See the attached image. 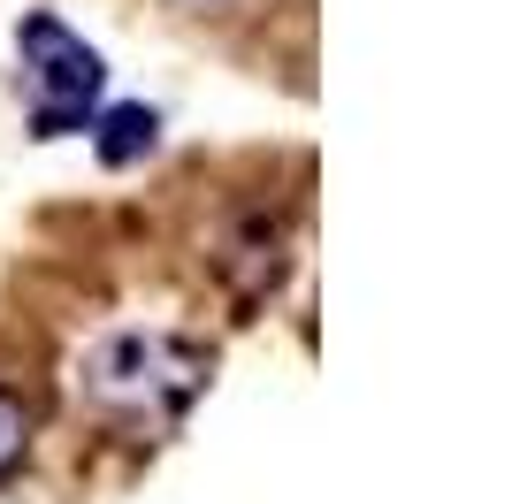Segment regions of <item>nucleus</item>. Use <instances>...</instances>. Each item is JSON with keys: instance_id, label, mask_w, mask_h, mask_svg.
Returning <instances> with one entry per match:
<instances>
[{"instance_id": "1", "label": "nucleus", "mask_w": 512, "mask_h": 504, "mask_svg": "<svg viewBox=\"0 0 512 504\" xmlns=\"http://www.w3.org/2000/svg\"><path fill=\"white\" fill-rule=\"evenodd\" d=\"M77 390L123 428H176L207 390V352L169 329H123L85 352Z\"/></svg>"}, {"instance_id": "2", "label": "nucleus", "mask_w": 512, "mask_h": 504, "mask_svg": "<svg viewBox=\"0 0 512 504\" xmlns=\"http://www.w3.org/2000/svg\"><path fill=\"white\" fill-rule=\"evenodd\" d=\"M16 62H23V100H31V130H39V138H77V130H92V115H100V100H107L100 46L77 39L62 16L31 8V16L16 23Z\"/></svg>"}, {"instance_id": "3", "label": "nucleus", "mask_w": 512, "mask_h": 504, "mask_svg": "<svg viewBox=\"0 0 512 504\" xmlns=\"http://www.w3.org/2000/svg\"><path fill=\"white\" fill-rule=\"evenodd\" d=\"M161 146V115H153L146 100H115L92 115V153H100L107 168H130V161H146V153Z\"/></svg>"}, {"instance_id": "4", "label": "nucleus", "mask_w": 512, "mask_h": 504, "mask_svg": "<svg viewBox=\"0 0 512 504\" xmlns=\"http://www.w3.org/2000/svg\"><path fill=\"white\" fill-rule=\"evenodd\" d=\"M31 428H39V420H31V398L0 382V482H8V474L31 459Z\"/></svg>"}]
</instances>
